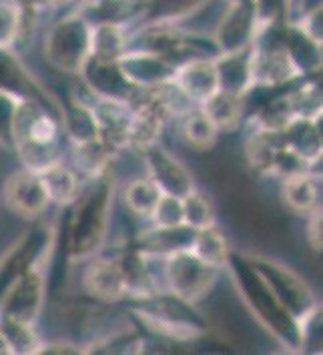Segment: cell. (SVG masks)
<instances>
[{"instance_id": "obj_1", "label": "cell", "mask_w": 323, "mask_h": 355, "mask_svg": "<svg viewBox=\"0 0 323 355\" xmlns=\"http://www.w3.org/2000/svg\"><path fill=\"white\" fill-rule=\"evenodd\" d=\"M116 191L119 177L114 168L93 181H85L78 199L71 207L73 213L67 231V255L73 265L89 261L107 247Z\"/></svg>"}, {"instance_id": "obj_2", "label": "cell", "mask_w": 323, "mask_h": 355, "mask_svg": "<svg viewBox=\"0 0 323 355\" xmlns=\"http://www.w3.org/2000/svg\"><path fill=\"white\" fill-rule=\"evenodd\" d=\"M10 149L17 153L20 167L40 173L64 159L62 127L55 112L30 98H20L12 116Z\"/></svg>"}, {"instance_id": "obj_3", "label": "cell", "mask_w": 323, "mask_h": 355, "mask_svg": "<svg viewBox=\"0 0 323 355\" xmlns=\"http://www.w3.org/2000/svg\"><path fill=\"white\" fill-rule=\"evenodd\" d=\"M225 271L231 275L237 297L243 301V307L247 309L249 315L255 319L283 349L299 352L297 321L281 307V303L275 300V295L267 289L265 283L249 267L247 261L239 253L237 255L233 253Z\"/></svg>"}, {"instance_id": "obj_4", "label": "cell", "mask_w": 323, "mask_h": 355, "mask_svg": "<svg viewBox=\"0 0 323 355\" xmlns=\"http://www.w3.org/2000/svg\"><path fill=\"white\" fill-rule=\"evenodd\" d=\"M131 303L129 313H133L152 336L175 341H195L209 334V321L197 311L199 305H191L167 291L143 300H131Z\"/></svg>"}, {"instance_id": "obj_5", "label": "cell", "mask_w": 323, "mask_h": 355, "mask_svg": "<svg viewBox=\"0 0 323 355\" xmlns=\"http://www.w3.org/2000/svg\"><path fill=\"white\" fill-rule=\"evenodd\" d=\"M57 243V233H51L38 255L28 263L15 279L0 291V315L37 323L46 307L49 267Z\"/></svg>"}, {"instance_id": "obj_6", "label": "cell", "mask_w": 323, "mask_h": 355, "mask_svg": "<svg viewBox=\"0 0 323 355\" xmlns=\"http://www.w3.org/2000/svg\"><path fill=\"white\" fill-rule=\"evenodd\" d=\"M42 56L51 69L78 78L91 58V22L80 10L57 19L42 37Z\"/></svg>"}, {"instance_id": "obj_7", "label": "cell", "mask_w": 323, "mask_h": 355, "mask_svg": "<svg viewBox=\"0 0 323 355\" xmlns=\"http://www.w3.org/2000/svg\"><path fill=\"white\" fill-rule=\"evenodd\" d=\"M239 255L261 277L267 289L275 295V300L281 303V307L295 321L304 319L311 311H315L317 307H322V303L317 300L315 291L309 287V283L297 271H293L289 265L267 255V253L253 251V249H245Z\"/></svg>"}, {"instance_id": "obj_8", "label": "cell", "mask_w": 323, "mask_h": 355, "mask_svg": "<svg viewBox=\"0 0 323 355\" xmlns=\"http://www.w3.org/2000/svg\"><path fill=\"white\" fill-rule=\"evenodd\" d=\"M223 271L201 261L189 247L175 249L161 257L165 291L191 305H201L215 291Z\"/></svg>"}, {"instance_id": "obj_9", "label": "cell", "mask_w": 323, "mask_h": 355, "mask_svg": "<svg viewBox=\"0 0 323 355\" xmlns=\"http://www.w3.org/2000/svg\"><path fill=\"white\" fill-rule=\"evenodd\" d=\"M249 73L253 89H279L304 78V71L287 51L283 38L263 33L255 38L249 53Z\"/></svg>"}, {"instance_id": "obj_10", "label": "cell", "mask_w": 323, "mask_h": 355, "mask_svg": "<svg viewBox=\"0 0 323 355\" xmlns=\"http://www.w3.org/2000/svg\"><path fill=\"white\" fill-rule=\"evenodd\" d=\"M0 201L12 215L30 223L38 221L51 207V199L40 181V175L24 167L15 168L6 175L0 191Z\"/></svg>"}, {"instance_id": "obj_11", "label": "cell", "mask_w": 323, "mask_h": 355, "mask_svg": "<svg viewBox=\"0 0 323 355\" xmlns=\"http://www.w3.org/2000/svg\"><path fill=\"white\" fill-rule=\"evenodd\" d=\"M80 285L82 291L101 305H114L129 300V285L123 271L121 255L98 253L85 261Z\"/></svg>"}, {"instance_id": "obj_12", "label": "cell", "mask_w": 323, "mask_h": 355, "mask_svg": "<svg viewBox=\"0 0 323 355\" xmlns=\"http://www.w3.org/2000/svg\"><path fill=\"white\" fill-rule=\"evenodd\" d=\"M257 38V17L253 0H227L211 31V40L219 55L247 49Z\"/></svg>"}, {"instance_id": "obj_13", "label": "cell", "mask_w": 323, "mask_h": 355, "mask_svg": "<svg viewBox=\"0 0 323 355\" xmlns=\"http://www.w3.org/2000/svg\"><path fill=\"white\" fill-rule=\"evenodd\" d=\"M177 62L143 46H129L116 58V69L134 91H151L171 83Z\"/></svg>"}, {"instance_id": "obj_14", "label": "cell", "mask_w": 323, "mask_h": 355, "mask_svg": "<svg viewBox=\"0 0 323 355\" xmlns=\"http://www.w3.org/2000/svg\"><path fill=\"white\" fill-rule=\"evenodd\" d=\"M0 93L37 101L51 112H55L58 121L62 116V105L58 103L57 96L49 93L46 87L30 73V69L20 60L15 49H0Z\"/></svg>"}, {"instance_id": "obj_15", "label": "cell", "mask_w": 323, "mask_h": 355, "mask_svg": "<svg viewBox=\"0 0 323 355\" xmlns=\"http://www.w3.org/2000/svg\"><path fill=\"white\" fill-rule=\"evenodd\" d=\"M145 175L151 179L161 193L173 197H185L191 189L197 187L195 177L183 159H179L169 147L161 141L152 145L145 153H141Z\"/></svg>"}, {"instance_id": "obj_16", "label": "cell", "mask_w": 323, "mask_h": 355, "mask_svg": "<svg viewBox=\"0 0 323 355\" xmlns=\"http://www.w3.org/2000/svg\"><path fill=\"white\" fill-rule=\"evenodd\" d=\"M283 150L286 143L281 131H271L259 125L249 127L247 137L243 141V157L253 175L277 179V165L281 161Z\"/></svg>"}, {"instance_id": "obj_17", "label": "cell", "mask_w": 323, "mask_h": 355, "mask_svg": "<svg viewBox=\"0 0 323 355\" xmlns=\"http://www.w3.org/2000/svg\"><path fill=\"white\" fill-rule=\"evenodd\" d=\"M171 83L193 105L199 107L205 98H209L219 89L215 56L195 55L177 62Z\"/></svg>"}, {"instance_id": "obj_18", "label": "cell", "mask_w": 323, "mask_h": 355, "mask_svg": "<svg viewBox=\"0 0 323 355\" xmlns=\"http://www.w3.org/2000/svg\"><path fill=\"white\" fill-rule=\"evenodd\" d=\"M89 103L95 112L98 137L116 153L127 150V132L133 116L131 103L113 96H91Z\"/></svg>"}, {"instance_id": "obj_19", "label": "cell", "mask_w": 323, "mask_h": 355, "mask_svg": "<svg viewBox=\"0 0 323 355\" xmlns=\"http://www.w3.org/2000/svg\"><path fill=\"white\" fill-rule=\"evenodd\" d=\"M279 197L287 211L305 217L322 205V175L315 171H299L279 179Z\"/></svg>"}, {"instance_id": "obj_20", "label": "cell", "mask_w": 323, "mask_h": 355, "mask_svg": "<svg viewBox=\"0 0 323 355\" xmlns=\"http://www.w3.org/2000/svg\"><path fill=\"white\" fill-rule=\"evenodd\" d=\"M281 137L287 149L295 153L302 161L311 167V171L317 173V167H322L323 155L322 121L293 116L281 129Z\"/></svg>"}, {"instance_id": "obj_21", "label": "cell", "mask_w": 323, "mask_h": 355, "mask_svg": "<svg viewBox=\"0 0 323 355\" xmlns=\"http://www.w3.org/2000/svg\"><path fill=\"white\" fill-rule=\"evenodd\" d=\"M247 101L249 94L217 89L209 98H205L199 105V109L209 116V121L217 127V131L229 135L243 127L245 114H247Z\"/></svg>"}, {"instance_id": "obj_22", "label": "cell", "mask_w": 323, "mask_h": 355, "mask_svg": "<svg viewBox=\"0 0 323 355\" xmlns=\"http://www.w3.org/2000/svg\"><path fill=\"white\" fill-rule=\"evenodd\" d=\"M119 153L111 149L101 137L82 143H71V167L80 175L82 181H93L96 177L114 168Z\"/></svg>"}, {"instance_id": "obj_23", "label": "cell", "mask_w": 323, "mask_h": 355, "mask_svg": "<svg viewBox=\"0 0 323 355\" xmlns=\"http://www.w3.org/2000/svg\"><path fill=\"white\" fill-rule=\"evenodd\" d=\"M78 78L85 83V87L93 96H113V98L131 101V96L134 94L133 87L127 85V80L119 73L116 62H103L89 58Z\"/></svg>"}, {"instance_id": "obj_24", "label": "cell", "mask_w": 323, "mask_h": 355, "mask_svg": "<svg viewBox=\"0 0 323 355\" xmlns=\"http://www.w3.org/2000/svg\"><path fill=\"white\" fill-rule=\"evenodd\" d=\"M38 175L46 189L51 205H57L60 209H69L75 205L80 191L85 187V181L80 179V175L69 163H64V159L53 163L51 167L40 171Z\"/></svg>"}, {"instance_id": "obj_25", "label": "cell", "mask_w": 323, "mask_h": 355, "mask_svg": "<svg viewBox=\"0 0 323 355\" xmlns=\"http://www.w3.org/2000/svg\"><path fill=\"white\" fill-rule=\"evenodd\" d=\"M131 44V28L121 22H91V58L116 62Z\"/></svg>"}, {"instance_id": "obj_26", "label": "cell", "mask_w": 323, "mask_h": 355, "mask_svg": "<svg viewBox=\"0 0 323 355\" xmlns=\"http://www.w3.org/2000/svg\"><path fill=\"white\" fill-rule=\"evenodd\" d=\"M60 127L62 135H67L71 143H82L98 137L95 112L91 109V103L80 94H71L69 103L62 105Z\"/></svg>"}, {"instance_id": "obj_27", "label": "cell", "mask_w": 323, "mask_h": 355, "mask_svg": "<svg viewBox=\"0 0 323 355\" xmlns=\"http://www.w3.org/2000/svg\"><path fill=\"white\" fill-rule=\"evenodd\" d=\"M189 249L201 261H205L219 271H225L229 259L233 255V247H231L227 233L219 227V223L195 231Z\"/></svg>"}, {"instance_id": "obj_28", "label": "cell", "mask_w": 323, "mask_h": 355, "mask_svg": "<svg viewBox=\"0 0 323 355\" xmlns=\"http://www.w3.org/2000/svg\"><path fill=\"white\" fill-rule=\"evenodd\" d=\"M193 233L189 227H173V229H163V227H155L149 225L145 231H141L137 235V243L134 249H139L141 253H147L152 257H165L167 253H171L175 249H183L189 247Z\"/></svg>"}, {"instance_id": "obj_29", "label": "cell", "mask_w": 323, "mask_h": 355, "mask_svg": "<svg viewBox=\"0 0 323 355\" xmlns=\"http://www.w3.org/2000/svg\"><path fill=\"white\" fill-rule=\"evenodd\" d=\"M249 53H251V46L241 49V51L215 55L219 89L239 94H249L253 91L251 73H249Z\"/></svg>"}, {"instance_id": "obj_30", "label": "cell", "mask_w": 323, "mask_h": 355, "mask_svg": "<svg viewBox=\"0 0 323 355\" xmlns=\"http://www.w3.org/2000/svg\"><path fill=\"white\" fill-rule=\"evenodd\" d=\"M177 123H179V137L187 149L195 150V153H207L217 147L221 132L217 131V127L211 123L209 116L199 107L179 116Z\"/></svg>"}, {"instance_id": "obj_31", "label": "cell", "mask_w": 323, "mask_h": 355, "mask_svg": "<svg viewBox=\"0 0 323 355\" xmlns=\"http://www.w3.org/2000/svg\"><path fill=\"white\" fill-rule=\"evenodd\" d=\"M0 337L6 345V354L12 355H38V349L44 341L37 323L20 321L8 315H0Z\"/></svg>"}, {"instance_id": "obj_32", "label": "cell", "mask_w": 323, "mask_h": 355, "mask_svg": "<svg viewBox=\"0 0 323 355\" xmlns=\"http://www.w3.org/2000/svg\"><path fill=\"white\" fill-rule=\"evenodd\" d=\"M286 101L293 116H297V119H311V121H322V85L317 80L304 76L297 87H293L289 93H286Z\"/></svg>"}, {"instance_id": "obj_33", "label": "cell", "mask_w": 323, "mask_h": 355, "mask_svg": "<svg viewBox=\"0 0 323 355\" xmlns=\"http://www.w3.org/2000/svg\"><path fill=\"white\" fill-rule=\"evenodd\" d=\"M121 195H123L125 209L129 213H133L139 219H149L163 193L147 175H141V177L131 179L125 187L121 189Z\"/></svg>"}, {"instance_id": "obj_34", "label": "cell", "mask_w": 323, "mask_h": 355, "mask_svg": "<svg viewBox=\"0 0 323 355\" xmlns=\"http://www.w3.org/2000/svg\"><path fill=\"white\" fill-rule=\"evenodd\" d=\"M181 205H183V225L189 227L191 231H201L217 225L219 219L217 205L213 197L203 189H191L185 197H181Z\"/></svg>"}, {"instance_id": "obj_35", "label": "cell", "mask_w": 323, "mask_h": 355, "mask_svg": "<svg viewBox=\"0 0 323 355\" xmlns=\"http://www.w3.org/2000/svg\"><path fill=\"white\" fill-rule=\"evenodd\" d=\"M24 12L15 0H0V49H15L24 35Z\"/></svg>"}, {"instance_id": "obj_36", "label": "cell", "mask_w": 323, "mask_h": 355, "mask_svg": "<svg viewBox=\"0 0 323 355\" xmlns=\"http://www.w3.org/2000/svg\"><path fill=\"white\" fill-rule=\"evenodd\" d=\"M149 221L155 227H163V229L183 227V205H181V199L163 193L161 199L157 201L155 209H152Z\"/></svg>"}, {"instance_id": "obj_37", "label": "cell", "mask_w": 323, "mask_h": 355, "mask_svg": "<svg viewBox=\"0 0 323 355\" xmlns=\"http://www.w3.org/2000/svg\"><path fill=\"white\" fill-rule=\"evenodd\" d=\"M20 98L0 93V149H10V132H12V116Z\"/></svg>"}, {"instance_id": "obj_38", "label": "cell", "mask_w": 323, "mask_h": 355, "mask_svg": "<svg viewBox=\"0 0 323 355\" xmlns=\"http://www.w3.org/2000/svg\"><path fill=\"white\" fill-rule=\"evenodd\" d=\"M305 241L309 245V249L313 253H322L323 249V213L322 205L315 207L311 213L305 215V229H304Z\"/></svg>"}, {"instance_id": "obj_39", "label": "cell", "mask_w": 323, "mask_h": 355, "mask_svg": "<svg viewBox=\"0 0 323 355\" xmlns=\"http://www.w3.org/2000/svg\"><path fill=\"white\" fill-rule=\"evenodd\" d=\"M38 354L42 355H76L85 354L82 343L71 341V339H44Z\"/></svg>"}, {"instance_id": "obj_40", "label": "cell", "mask_w": 323, "mask_h": 355, "mask_svg": "<svg viewBox=\"0 0 323 355\" xmlns=\"http://www.w3.org/2000/svg\"><path fill=\"white\" fill-rule=\"evenodd\" d=\"M0 354H6V345H4L2 337H0Z\"/></svg>"}, {"instance_id": "obj_41", "label": "cell", "mask_w": 323, "mask_h": 355, "mask_svg": "<svg viewBox=\"0 0 323 355\" xmlns=\"http://www.w3.org/2000/svg\"><path fill=\"white\" fill-rule=\"evenodd\" d=\"M0 205H2V201H0Z\"/></svg>"}]
</instances>
